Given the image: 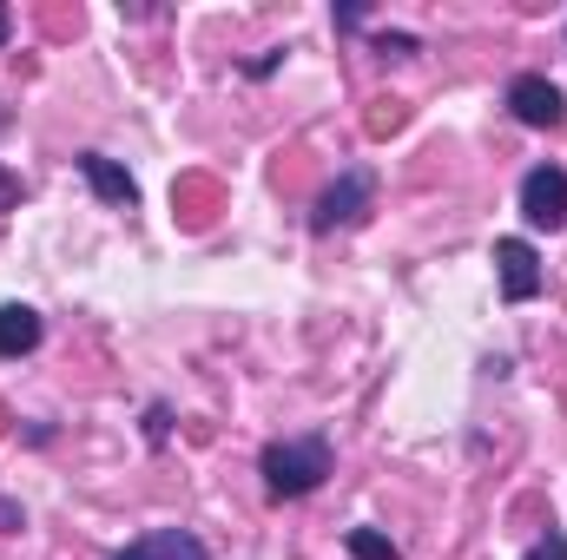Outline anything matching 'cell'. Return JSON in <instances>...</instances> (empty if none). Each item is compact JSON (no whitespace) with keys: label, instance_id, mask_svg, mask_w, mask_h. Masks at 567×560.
I'll return each instance as SVG.
<instances>
[{"label":"cell","instance_id":"1","mask_svg":"<svg viewBox=\"0 0 567 560\" xmlns=\"http://www.w3.org/2000/svg\"><path fill=\"white\" fill-rule=\"evenodd\" d=\"M258 475H265V488H271L278 501H297V495L323 488V475H330V442H323V435L265 442V455H258Z\"/></svg>","mask_w":567,"mask_h":560},{"label":"cell","instance_id":"2","mask_svg":"<svg viewBox=\"0 0 567 560\" xmlns=\"http://www.w3.org/2000/svg\"><path fill=\"white\" fill-rule=\"evenodd\" d=\"M370 205H377V172H370V165H350V172H337V185H323V198H317V211H310V231H317V238L350 231V225L370 218Z\"/></svg>","mask_w":567,"mask_h":560},{"label":"cell","instance_id":"3","mask_svg":"<svg viewBox=\"0 0 567 560\" xmlns=\"http://www.w3.org/2000/svg\"><path fill=\"white\" fill-rule=\"evenodd\" d=\"M508 113L522 126H535V133H555L567 120V100L548 73H522V80H508Z\"/></svg>","mask_w":567,"mask_h":560},{"label":"cell","instance_id":"4","mask_svg":"<svg viewBox=\"0 0 567 560\" xmlns=\"http://www.w3.org/2000/svg\"><path fill=\"white\" fill-rule=\"evenodd\" d=\"M522 218L535 231H561L567 225V172L561 165H535L522 178Z\"/></svg>","mask_w":567,"mask_h":560},{"label":"cell","instance_id":"5","mask_svg":"<svg viewBox=\"0 0 567 560\" xmlns=\"http://www.w3.org/2000/svg\"><path fill=\"white\" fill-rule=\"evenodd\" d=\"M495 271H502V297H508V303H528V297H542V283H548V271H542V258H535L528 238H502V245H495Z\"/></svg>","mask_w":567,"mask_h":560},{"label":"cell","instance_id":"6","mask_svg":"<svg viewBox=\"0 0 567 560\" xmlns=\"http://www.w3.org/2000/svg\"><path fill=\"white\" fill-rule=\"evenodd\" d=\"M80 178L93 185V198H100V205H120V211H133V205H140L133 172H126L120 158H106V152H80Z\"/></svg>","mask_w":567,"mask_h":560},{"label":"cell","instance_id":"7","mask_svg":"<svg viewBox=\"0 0 567 560\" xmlns=\"http://www.w3.org/2000/svg\"><path fill=\"white\" fill-rule=\"evenodd\" d=\"M113 560H212V554H205V541L185 535V528H152L140 541H126Z\"/></svg>","mask_w":567,"mask_h":560},{"label":"cell","instance_id":"8","mask_svg":"<svg viewBox=\"0 0 567 560\" xmlns=\"http://www.w3.org/2000/svg\"><path fill=\"white\" fill-rule=\"evenodd\" d=\"M27 350H40V310L0 303V363L7 356H27Z\"/></svg>","mask_w":567,"mask_h":560},{"label":"cell","instance_id":"9","mask_svg":"<svg viewBox=\"0 0 567 560\" xmlns=\"http://www.w3.org/2000/svg\"><path fill=\"white\" fill-rule=\"evenodd\" d=\"M350 560H403V548L377 528H350Z\"/></svg>","mask_w":567,"mask_h":560},{"label":"cell","instance_id":"10","mask_svg":"<svg viewBox=\"0 0 567 560\" xmlns=\"http://www.w3.org/2000/svg\"><path fill=\"white\" fill-rule=\"evenodd\" d=\"M522 560H567V535H561V528H548V535H542Z\"/></svg>","mask_w":567,"mask_h":560},{"label":"cell","instance_id":"11","mask_svg":"<svg viewBox=\"0 0 567 560\" xmlns=\"http://www.w3.org/2000/svg\"><path fill=\"white\" fill-rule=\"evenodd\" d=\"M377 53H383V60H410L416 40H410V33H377Z\"/></svg>","mask_w":567,"mask_h":560},{"label":"cell","instance_id":"12","mask_svg":"<svg viewBox=\"0 0 567 560\" xmlns=\"http://www.w3.org/2000/svg\"><path fill=\"white\" fill-rule=\"evenodd\" d=\"M13 205H20V172H7V165H0V218H7Z\"/></svg>","mask_w":567,"mask_h":560},{"label":"cell","instance_id":"13","mask_svg":"<svg viewBox=\"0 0 567 560\" xmlns=\"http://www.w3.org/2000/svg\"><path fill=\"white\" fill-rule=\"evenodd\" d=\"M165 422H172L165 409H152V416H145V442H165Z\"/></svg>","mask_w":567,"mask_h":560},{"label":"cell","instance_id":"14","mask_svg":"<svg viewBox=\"0 0 567 560\" xmlns=\"http://www.w3.org/2000/svg\"><path fill=\"white\" fill-rule=\"evenodd\" d=\"M7 33H13V13H7V7H0V46H7Z\"/></svg>","mask_w":567,"mask_h":560},{"label":"cell","instance_id":"15","mask_svg":"<svg viewBox=\"0 0 567 560\" xmlns=\"http://www.w3.org/2000/svg\"><path fill=\"white\" fill-rule=\"evenodd\" d=\"M7 126H13V113H7V106H0V139H7Z\"/></svg>","mask_w":567,"mask_h":560}]
</instances>
